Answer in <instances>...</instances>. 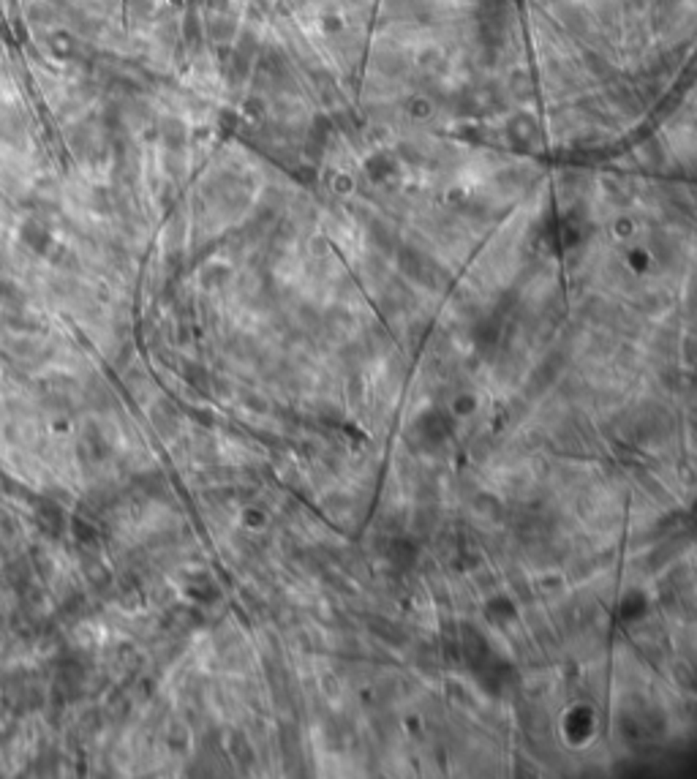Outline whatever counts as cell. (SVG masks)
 <instances>
[{
    "mask_svg": "<svg viewBox=\"0 0 697 779\" xmlns=\"http://www.w3.org/2000/svg\"><path fill=\"white\" fill-rule=\"evenodd\" d=\"M150 417H153V425L163 433V436H172L177 433V409L172 400L166 398H158L150 409Z\"/></svg>",
    "mask_w": 697,
    "mask_h": 779,
    "instance_id": "3",
    "label": "cell"
},
{
    "mask_svg": "<svg viewBox=\"0 0 697 779\" xmlns=\"http://www.w3.org/2000/svg\"><path fill=\"white\" fill-rule=\"evenodd\" d=\"M84 679H87V670L79 659H66L58 670V687L66 692V698H77L84 687Z\"/></svg>",
    "mask_w": 697,
    "mask_h": 779,
    "instance_id": "2",
    "label": "cell"
},
{
    "mask_svg": "<svg viewBox=\"0 0 697 779\" xmlns=\"http://www.w3.org/2000/svg\"><path fill=\"white\" fill-rule=\"evenodd\" d=\"M30 567H33V572L36 575H41V578H52V572H55V564H52V558L44 553H33V561H30Z\"/></svg>",
    "mask_w": 697,
    "mask_h": 779,
    "instance_id": "10",
    "label": "cell"
},
{
    "mask_svg": "<svg viewBox=\"0 0 697 779\" xmlns=\"http://www.w3.org/2000/svg\"><path fill=\"white\" fill-rule=\"evenodd\" d=\"M3 637H5V616L0 613V640H3Z\"/></svg>",
    "mask_w": 697,
    "mask_h": 779,
    "instance_id": "14",
    "label": "cell"
},
{
    "mask_svg": "<svg viewBox=\"0 0 697 779\" xmlns=\"http://www.w3.org/2000/svg\"><path fill=\"white\" fill-rule=\"evenodd\" d=\"M82 569H84V578H87V583L93 586V589H104V586H109V569H106V564L98 558V556H84L82 558Z\"/></svg>",
    "mask_w": 697,
    "mask_h": 779,
    "instance_id": "5",
    "label": "cell"
},
{
    "mask_svg": "<svg viewBox=\"0 0 697 779\" xmlns=\"http://www.w3.org/2000/svg\"><path fill=\"white\" fill-rule=\"evenodd\" d=\"M30 578H33V567H30V561H25V558H14V561H8V567H5V580L11 583V589H16L19 594L30 586Z\"/></svg>",
    "mask_w": 697,
    "mask_h": 779,
    "instance_id": "4",
    "label": "cell"
},
{
    "mask_svg": "<svg viewBox=\"0 0 697 779\" xmlns=\"http://www.w3.org/2000/svg\"><path fill=\"white\" fill-rule=\"evenodd\" d=\"M71 529V537H74V543L82 547H90V550H95L98 547V532H95V526L90 523V521H84L82 515H74L71 518V523H69Z\"/></svg>",
    "mask_w": 697,
    "mask_h": 779,
    "instance_id": "6",
    "label": "cell"
},
{
    "mask_svg": "<svg viewBox=\"0 0 697 779\" xmlns=\"http://www.w3.org/2000/svg\"><path fill=\"white\" fill-rule=\"evenodd\" d=\"M25 240H27V245H33L36 251H44L47 248V234L41 232V229H36V227H25Z\"/></svg>",
    "mask_w": 697,
    "mask_h": 779,
    "instance_id": "12",
    "label": "cell"
},
{
    "mask_svg": "<svg viewBox=\"0 0 697 779\" xmlns=\"http://www.w3.org/2000/svg\"><path fill=\"white\" fill-rule=\"evenodd\" d=\"M84 447H87V455H90L93 461H104V458L109 455V442L101 436V431H98L95 425H90V428L84 431Z\"/></svg>",
    "mask_w": 697,
    "mask_h": 779,
    "instance_id": "7",
    "label": "cell"
},
{
    "mask_svg": "<svg viewBox=\"0 0 697 779\" xmlns=\"http://www.w3.org/2000/svg\"><path fill=\"white\" fill-rule=\"evenodd\" d=\"M185 374H188V382H191V385H205V382H207V374H205L199 365H188Z\"/></svg>",
    "mask_w": 697,
    "mask_h": 779,
    "instance_id": "13",
    "label": "cell"
},
{
    "mask_svg": "<svg viewBox=\"0 0 697 779\" xmlns=\"http://www.w3.org/2000/svg\"><path fill=\"white\" fill-rule=\"evenodd\" d=\"M33 510H36V523L41 526V532L47 537H52V540H60L63 532H66V510H63V504H58L49 496H44V499L36 501Z\"/></svg>",
    "mask_w": 697,
    "mask_h": 779,
    "instance_id": "1",
    "label": "cell"
},
{
    "mask_svg": "<svg viewBox=\"0 0 697 779\" xmlns=\"http://www.w3.org/2000/svg\"><path fill=\"white\" fill-rule=\"evenodd\" d=\"M82 611H84V597H82V594H71L69 602H63V613H66L69 619H79Z\"/></svg>",
    "mask_w": 697,
    "mask_h": 779,
    "instance_id": "11",
    "label": "cell"
},
{
    "mask_svg": "<svg viewBox=\"0 0 697 779\" xmlns=\"http://www.w3.org/2000/svg\"><path fill=\"white\" fill-rule=\"evenodd\" d=\"M166 741H169V747H172L174 752L185 755L188 747H191V730H188L183 722H172V725H169V733H166Z\"/></svg>",
    "mask_w": 697,
    "mask_h": 779,
    "instance_id": "8",
    "label": "cell"
},
{
    "mask_svg": "<svg viewBox=\"0 0 697 779\" xmlns=\"http://www.w3.org/2000/svg\"><path fill=\"white\" fill-rule=\"evenodd\" d=\"M139 482H142L145 493H150V496H161V493L166 490V479H163L161 471H148V474H142Z\"/></svg>",
    "mask_w": 697,
    "mask_h": 779,
    "instance_id": "9",
    "label": "cell"
}]
</instances>
